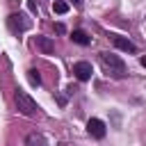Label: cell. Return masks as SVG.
Returning a JSON list of instances; mask_svg holds the SVG:
<instances>
[{
	"mask_svg": "<svg viewBox=\"0 0 146 146\" xmlns=\"http://www.w3.org/2000/svg\"><path fill=\"white\" fill-rule=\"evenodd\" d=\"M52 11H55V14H66V11H68V2L55 0V2H52Z\"/></svg>",
	"mask_w": 146,
	"mask_h": 146,
	"instance_id": "30bf717a",
	"label": "cell"
},
{
	"mask_svg": "<svg viewBox=\"0 0 146 146\" xmlns=\"http://www.w3.org/2000/svg\"><path fill=\"white\" fill-rule=\"evenodd\" d=\"M100 64H103V68L110 73V75H114V78H123L125 75V62L119 57V55H114V52H100Z\"/></svg>",
	"mask_w": 146,
	"mask_h": 146,
	"instance_id": "6da1fadb",
	"label": "cell"
},
{
	"mask_svg": "<svg viewBox=\"0 0 146 146\" xmlns=\"http://www.w3.org/2000/svg\"><path fill=\"white\" fill-rule=\"evenodd\" d=\"M73 75L80 80V82H87L91 78V64L89 62H75L73 64Z\"/></svg>",
	"mask_w": 146,
	"mask_h": 146,
	"instance_id": "277c9868",
	"label": "cell"
},
{
	"mask_svg": "<svg viewBox=\"0 0 146 146\" xmlns=\"http://www.w3.org/2000/svg\"><path fill=\"white\" fill-rule=\"evenodd\" d=\"M87 132L91 137H96V139H103L105 137V123L100 119H89L87 121Z\"/></svg>",
	"mask_w": 146,
	"mask_h": 146,
	"instance_id": "8992f818",
	"label": "cell"
},
{
	"mask_svg": "<svg viewBox=\"0 0 146 146\" xmlns=\"http://www.w3.org/2000/svg\"><path fill=\"white\" fill-rule=\"evenodd\" d=\"M71 39H73V43H80V46H89V43H91L89 34H87L84 30H73V32H71Z\"/></svg>",
	"mask_w": 146,
	"mask_h": 146,
	"instance_id": "9c48e42d",
	"label": "cell"
},
{
	"mask_svg": "<svg viewBox=\"0 0 146 146\" xmlns=\"http://www.w3.org/2000/svg\"><path fill=\"white\" fill-rule=\"evenodd\" d=\"M139 62H141V66L146 68V55H141V57H139Z\"/></svg>",
	"mask_w": 146,
	"mask_h": 146,
	"instance_id": "4fadbf2b",
	"label": "cell"
},
{
	"mask_svg": "<svg viewBox=\"0 0 146 146\" xmlns=\"http://www.w3.org/2000/svg\"><path fill=\"white\" fill-rule=\"evenodd\" d=\"M25 146H48V141H46L43 135H39V132H30V135L25 137Z\"/></svg>",
	"mask_w": 146,
	"mask_h": 146,
	"instance_id": "ba28073f",
	"label": "cell"
},
{
	"mask_svg": "<svg viewBox=\"0 0 146 146\" xmlns=\"http://www.w3.org/2000/svg\"><path fill=\"white\" fill-rule=\"evenodd\" d=\"M112 36V43L119 48V50H125V52H137V46L128 39V36H121V34H110Z\"/></svg>",
	"mask_w": 146,
	"mask_h": 146,
	"instance_id": "5b68a950",
	"label": "cell"
},
{
	"mask_svg": "<svg viewBox=\"0 0 146 146\" xmlns=\"http://www.w3.org/2000/svg\"><path fill=\"white\" fill-rule=\"evenodd\" d=\"M73 5H80V0H73Z\"/></svg>",
	"mask_w": 146,
	"mask_h": 146,
	"instance_id": "5bb4252c",
	"label": "cell"
},
{
	"mask_svg": "<svg viewBox=\"0 0 146 146\" xmlns=\"http://www.w3.org/2000/svg\"><path fill=\"white\" fill-rule=\"evenodd\" d=\"M14 103H16L18 112H21V114H25V116H32V114H36V112H39V105H36V100H34L30 94L21 91V89L14 94Z\"/></svg>",
	"mask_w": 146,
	"mask_h": 146,
	"instance_id": "7a4b0ae2",
	"label": "cell"
},
{
	"mask_svg": "<svg viewBox=\"0 0 146 146\" xmlns=\"http://www.w3.org/2000/svg\"><path fill=\"white\" fill-rule=\"evenodd\" d=\"M27 5H30V9H32V11H36V0H27Z\"/></svg>",
	"mask_w": 146,
	"mask_h": 146,
	"instance_id": "7c38bea8",
	"label": "cell"
},
{
	"mask_svg": "<svg viewBox=\"0 0 146 146\" xmlns=\"http://www.w3.org/2000/svg\"><path fill=\"white\" fill-rule=\"evenodd\" d=\"M34 46H36L43 55H52V52H55V43H52L50 36H41V34H36V36H34Z\"/></svg>",
	"mask_w": 146,
	"mask_h": 146,
	"instance_id": "52a82bcc",
	"label": "cell"
},
{
	"mask_svg": "<svg viewBox=\"0 0 146 146\" xmlns=\"http://www.w3.org/2000/svg\"><path fill=\"white\" fill-rule=\"evenodd\" d=\"M27 80H30V84L39 87V84H41V75H39V71H36V68H30V71H27Z\"/></svg>",
	"mask_w": 146,
	"mask_h": 146,
	"instance_id": "8fae6325",
	"label": "cell"
},
{
	"mask_svg": "<svg viewBox=\"0 0 146 146\" xmlns=\"http://www.w3.org/2000/svg\"><path fill=\"white\" fill-rule=\"evenodd\" d=\"M7 25H9V30H11L14 34H23V32L30 27V18H27L25 14H9Z\"/></svg>",
	"mask_w": 146,
	"mask_h": 146,
	"instance_id": "3957f363",
	"label": "cell"
}]
</instances>
